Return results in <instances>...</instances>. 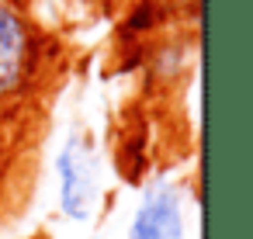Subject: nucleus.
Masks as SVG:
<instances>
[{
    "mask_svg": "<svg viewBox=\"0 0 253 239\" xmlns=\"http://www.w3.org/2000/svg\"><path fill=\"white\" fill-rule=\"evenodd\" d=\"M56 177H59V211L70 222H87L97 204V159L87 135L73 132L56 156Z\"/></svg>",
    "mask_w": 253,
    "mask_h": 239,
    "instance_id": "nucleus-1",
    "label": "nucleus"
},
{
    "mask_svg": "<svg viewBox=\"0 0 253 239\" xmlns=\"http://www.w3.org/2000/svg\"><path fill=\"white\" fill-rule=\"evenodd\" d=\"M35 59V39L28 21L0 0V97L25 87Z\"/></svg>",
    "mask_w": 253,
    "mask_h": 239,
    "instance_id": "nucleus-2",
    "label": "nucleus"
},
{
    "mask_svg": "<svg viewBox=\"0 0 253 239\" xmlns=\"http://www.w3.org/2000/svg\"><path fill=\"white\" fill-rule=\"evenodd\" d=\"M125 239H184V211L173 187H149Z\"/></svg>",
    "mask_w": 253,
    "mask_h": 239,
    "instance_id": "nucleus-3",
    "label": "nucleus"
}]
</instances>
